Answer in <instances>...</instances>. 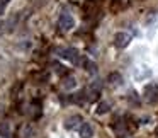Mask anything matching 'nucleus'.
Instances as JSON below:
<instances>
[{"label": "nucleus", "instance_id": "1", "mask_svg": "<svg viewBox=\"0 0 158 138\" xmlns=\"http://www.w3.org/2000/svg\"><path fill=\"white\" fill-rule=\"evenodd\" d=\"M144 101L148 104H156L158 102V84L153 82V84H148L144 87Z\"/></svg>", "mask_w": 158, "mask_h": 138}, {"label": "nucleus", "instance_id": "2", "mask_svg": "<svg viewBox=\"0 0 158 138\" xmlns=\"http://www.w3.org/2000/svg\"><path fill=\"white\" fill-rule=\"evenodd\" d=\"M58 53H60L61 58L68 60V62L73 63V65H78L80 63V55H78V51H77L75 48H61V50H58Z\"/></svg>", "mask_w": 158, "mask_h": 138}, {"label": "nucleus", "instance_id": "3", "mask_svg": "<svg viewBox=\"0 0 158 138\" xmlns=\"http://www.w3.org/2000/svg\"><path fill=\"white\" fill-rule=\"evenodd\" d=\"M58 26L63 31H72V29L75 28V17H73L72 14H68V12H63V14L60 15Z\"/></svg>", "mask_w": 158, "mask_h": 138}, {"label": "nucleus", "instance_id": "4", "mask_svg": "<svg viewBox=\"0 0 158 138\" xmlns=\"http://www.w3.org/2000/svg\"><path fill=\"white\" fill-rule=\"evenodd\" d=\"M129 43H131V36L127 34V32H124V31L117 32V34L114 36V45H116V48H119V50L127 48Z\"/></svg>", "mask_w": 158, "mask_h": 138}, {"label": "nucleus", "instance_id": "5", "mask_svg": "<svg viewBox=\"0 0 158 138\" xmlns=\"http://www.w3.org/2000/svg\"><path fill=\"white\" fill-rule=\"evenodd\" d=\"M82 123H83L82 116H78V114H73V116L66 118V121H65V128H66L68 131H72V130H75V128L82 126Z\"/></svg>", "mask_w": 158, "mask_h": 138}, {"label": "nucleus", "instance_id": "6", "mask_svg": "<svg viewBox=\"0 0 158 138\" xmlns=\"http://www.w3.org/2000/svg\"><path fill=\"white\" fill-rule=\"evenodd\" d=\"M107 82H109L112 87H119V85H123V75H121L119 72H112V73H109V77H107Z\"/></svg>", "mask_w": 158, "mask_h": 138}, {"label": "nucleus", "instance_id": "7", "mask_svg": "<svg viewBox=\"0 0 158 138\" xmlns=\"http://www.w3.org/2000/svg\"><path fill=\"white\" fill-rule=\"evenodd\" d=\"M100 89H102V84H100V80H94V82L89 85V97H90V99H94V97L99 96Z\"/></svg>", "mask_w": 158, "mask_h": 138}, {"label": "nucleus", "instance_id": "8", "mask_svg": "<svg viewBox=\"0 0 158 138\" xmlns=\"http://www.w3.org/2000/svg\"><path fill=\"white\" fill-rule=\"evenodd\" d=\"M78 133H80V138H92L94 136V130L89 123H82Z\"/></svg>", "mask_w": 158, "mask_h": 138}, {"label": "nucleus", "instance_id": "9", "mask_svg": "<svg viewBox=\"0 0 158 138\" xmlns=\"http://www.w3.org/2000/svg\"><path fill=\"white\" fill-rule=\"evenodd\" d=\"M75 87H77V80H75V77H66V79L63 80V89L72 90V89H75Z\"/></svg>", "mask_w": 158, "mask_h": 138}, {"label": "nucleus", "instance_id": "10", "mask_svg": "<svg viewBox=\"0 0 158 138\" xmlns=\"http://www.w3.org/2000/svg\"><path fill=\"white\" fill-rule=\"evenodd\" d=\"M109 109H110L109 102H106V101H102V102H99V106H97L95 113H97V114H106V113H109Z\"/></svg>", "mask_w": 158, "mask_h": 138}, {"label": "nucleus", "instance_id": "11", "mask_svg": "<svg viewBox=\"0 0 158 138\" xmlns=\"http://www.w3.org/2000/svg\"><path fill=\"white\" fill-rule=\"evenodd\" d=\"M150 75H151V70H148V68H144V72H139V70L134 72V79L136 80H143V79H146V77H150Z\"/></svg>", "mask_w": 158, "mask_h": 138}, {"label": "nucleus", "instance_id": "12", "mask_svg": "<svg viewBox=\"0 0 158 138\" xmlns=\"http://www.w3.org/2000/svg\"><path fill=\"white\" fill-rule=\"evenodd\" d=\"M83 65L87 67V72L89 73H95L97 72V65L94 62H90V60H83Z\"/></svg>", "mask_w": 158, "mask_h": 138}, {"label": "nucleus", "instance_id": "13", "mask_svg": "<svg viewBox=\"0 0 158 138\" xmlns=\"http://www.w3.org/2000/svg\"><path fill=\"white\" fill-rule=\"evenodd\" d=\"M7 133H9V128H7V124H4V128H2V135L7 136Z\"/></svg>", "mask_w": 158, "mask_h": 138}, {"label": "nucleus", "instance_id": "14", "mask_svg": "<svg viewBox=\"0 0 158 138\" xmlns=\"http://www.w3.org/2000/svg\"><path fill=\"white\" fill-rule=\"evenodd\" d=\"M4 12H5V5L0 4V15H4Z\"/></svg>", "mask_w": 158, "mask_h": 138}, {"label": "nucleus", "instance_id": "15", "mask_svg": "<svg viewBox=\"0 0 158 138\" xmlns=\"http://www.w3.org/2000/svg\"><path fill=\"white\" fill-rule=\"evenodd\" d=\"M9 2H10V0H0V4H4V5H7Z\"/></svg>", "mask_w": 158, "mask_h": 138}]
</instances>
